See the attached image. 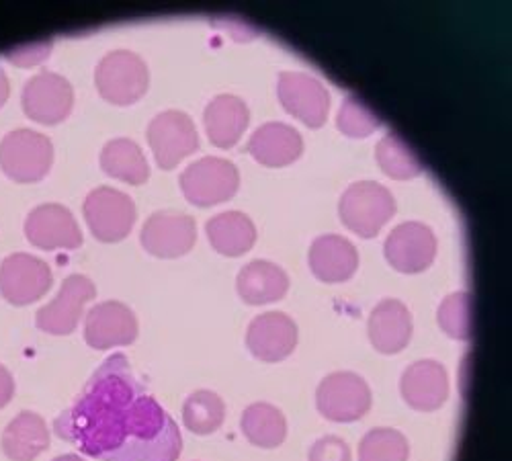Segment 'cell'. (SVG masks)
<instances>
[{"label":"cell","instance_id":"obj_1","mask_svg":"<svg viewBox=\"0 0 512 461\" xmlns=\"http://www.w3.org/2000/svg\"><path fill=\"white\" fill-rule=\"evenodd\" d=\"M56 433L103 461H177L183 449L179 427L123 355L97 369L74 406L56 418Z\"/></svg>","mask_w":512,"mask_h":461},{"label":"cell","instance_id":"obj_2","mask_svg":"<svg viewBox=\"0 0 512 461\" xmlns=\"http://www.w3.org/2000/svg\"><path fill=\"white\" fill-rule=\"evenodd\" d=\"M343 224L361 238H373L396 214L394 195L373 181L351 185L338 203Z\"/></svg>","mask_w":512,"mask_h":461},{"label":"cell","instance_id":"obj_3","mask_svg":"<svg viewBox=\"0 0 512 461\" xmlns=\"http://www.w3.org/2000/svg\"><path fill=\"white\" fill-rule=\"evenodd\" d=\"M95 82L101 97L111 105H134L148 91V66L138 54L117 50L99 62Z\"/></svg>","mask_w":512,"mask_h":461},{"label":"cell","instance_id":"obj_4","mask_svg":"<svg viewBox=\"0 0 512 461\" xmlns=\"http://www.w3.org/2000/svg\"><path fill=\"white\" fill-rule=\"evenodd\" d=\"M54 162L50 138L31 130H17L0 142V169L17 183H37L44 179Z\"/></svg>","mask_w":512,"mask_h":461},{"label":"cell","instance_id":"obj_5","mask_svg":"<svg viewBox=\"0 0 512 461\" xmlns=\"http://www.w3.org/2000/svg\"><path fill=\"white\" fill-rule=\"evenodd\" d=\"M238 169L224 158L207 156L189 164L181 175V189L197 207H211L232 199L238 191Z\"/></svg>","mask_w":512,"mask_h":461},{"label":"cell","instance_id":"obj_6","mask_svg":"<svg viewBox=\"0 0 512 461\" xmlns=\"http://www.w3.org/2000/svg\"><path fill=\"white\" fill-rule=\"evenodd\" d=\"M316 404L324 418L332 423H353L371 408V390L361 375L336 371L320 382Z\"/></svg>","mask_w":512,"mask_h":461},{"label":"cell","instance_id":"obj_7","mask_svg":"<svg viewBox=\"0 0 512 461\" xmlns=\"http://www.w3.org/2000/svg\"><path fill=\"white\" fill-rule=\"evenodd\" d=\"M148 142L162 171H170L199 148L193 119L183 111H164L148 125Z\"/></svg>","mask_w":512,"mask_h":461},{"label":"cell","instance_id":"obj_8","mask_svg":"<svg viewBox=\"0 0 512 461\" xmlns=\"http://www.w3.org/2000/svg\"><path fill=\"white\" fill-rule=\"evenodd\" d=\"M84 218L95 238L119 242L136 224V205L130 195L111 187H99L84 201Z\"/></svg>","mask_w":512,"mask_h":461},{"label":"cell","instance_id":"obj_9","mask_svg":"<svg viewBox=\"0 0 512 461\" xmlns=\"http://www.w3.org/2000/svg\"><path fill=\"white\" fill-rule=\"evenodd\" d=\"M277 95L287 113L306 123L308 128H322L330 111V95L314 76L304 72H281Z\"/></svg>","mask_w":512,"mask_h":461},{"label":"cell","instance_id":"obj_10","mask_svg":"<svg viewBox=\"0 0 512 461\" xmlns=\"http://www.w3.org/2000/svg\"><path fill=\"white\" fill-rule=\"evenodd\" d=\"M52 287L50 267L25 253L11 255L0 265V296L13 306H29Z\"/></svg>","mask_w":512,"mask_h":461},{"label":"cell","instance_id":"obj_11","mask_svg":"<svg viewBox=\"0 0 512 461\" xmlns=\"http://www.w3.org/2000/svg\"><path fill=\"white\" fill-rule=\"evenodd\" d=\"M21 103L29 119L56 125L70 115L74 91L64 76L56 72H39L25 82Z\"/></svg>","mask_w":512,"mask_h":461},{"label":"cell","instance_id":"obj_12","mask_svg":"<svg viewBox=\"0 0 512 461\" xmlns=\"http://www.w3.org/2000/svg\"><path fill=\"white\" fill-rule=\"evenodd\" d=\"M95 296L97 287L89 277L70 275L62 283L58 296L37 312V328L48 334H56V337H64V334L74 332L82 318L84 306Z\"/></svg>","mask_w":512,"mask_h":461},{"label":"cell","instance_id":"obj_13","mask_svg":"<svg viewBox=\"0 0 512 461\" xmlns=\"http://www.w3.org/2000/svg\"><path fill=\"white\" fill-rule=\"evenodd\" d=\"M388 263L400 273H422L437 257V238L429 226L406 222L392 230L383 246Z\"/></svg>","mask_w":512,"mask_h":461},{"label":"cell","instance_id":"obj_14","mask_svg":"<svg viewBox=\"0 0 512 461\" xmlns=\"http://www.w3.org/2000/svg\"><path fill=\"white\" fill-rule=\"evenodd\" d=\"M142 246L158 259H179L197 240L195 220L179 212H156L142 228Z\"/></svg>","mask_w":512,"mask_h":461},{"label":"cell","instance_id":"obj_15","mask_svg":"<svg viewBox=\"0 0 512 461\" xmlns=\"http://www.w3.org/2000/svg\"><path fill=\"white\" fill-rule=\"evenodd\" d=\"M25 236L41 250H74L82 244L72 212L58 203L35 207L25 220Z\"/></svg>","mask_w":512,"mask_h":461},{"label":"cell","instance_id":"obj_16","mask_svg":"<svg viewBox=\"0 0 512 461\" xmlns=\"http://www.w3.org/2000/svg\"><path fill=\"white\" fill-rule=\"evenodd\" d=\"M84 339L97 351L132 345L138 339V318L121 302L97 304L84 320Z\"/></svg>","mask_w":512,"mask_h":461},{"label":"cell","instance_id":"obj_17","mask_svg":"<svg viewBox=\"0 0 512 461\" xmlns=\"http://www.w3.org/2000/svg\"><path fill=\"white\" fill-rule=\"evenodd\" d=\"M248 351L265 363L287 359L297 345V326L283 312L256 316L246 332Z\"/></svg>","mask_w":512,"mask_h":461},{"label":"cell","instance_id":"obj_18","mask_svg":"<svg viewBox=\"0 0 512 461\" xmlns=\"http://www.w3.org/2000/svg\"><path fill=\"white\" fill-rule=\"evenodd\" d=\"M400 392L414 410H439L449 396V375L439 361H416L402 373Z\"/></svg>","mask_w":512,"mask_h":461},{"label":"cell","instance_id":"obj_19","mask_svg":"<svg viewBox=\"0 0 512 461\" xmlns=\"http://www.w3.org/2000/svg\"><path fill=\"white\" fill-rule=\"evenodd\" d=\"M371 345L383 355L404 351L412 339V316L398 300L379 302L367 322Z\"/></svg>","mask_w":512,"mask_h":461},{"label":"cell","instance_id":"obj_20","mask_svg":"<svg viewBox=\"0 0 512 461\" xmlns=\"http://www.w3.org/2000/svg\"><path fill=\"white\" fill-rule=\"evenodd\" d=\"M310 267L324 283H343L357 273L359 253L347 238L326 234L316 238L310 248Z\"/></svg>","mask_w":512,"mask_h":461},{"label":"cell","instance_id":"obj_21","mask_svg":"<svg viewBox=\"0 0 512 461\" xmlns=\"http://www.w3.org/2000/svg\"><path fill=\"white\" fill-rule=\"evenodd\" d=\"M248 152L259 164H265L269 169H281L302 156L304 140L291 125L265 123L252 134Z\"/></svg>","mask_w":512,"mask_h":461},{"label":"cell","instance_id":"obj_22","mask_svg":"<svg viewBox=\"0 0 512 461\" xmlns=\"http://www.w3.org/2000/svg\"><path fill=\"white\" fill-rule=\"evenodd\" d=\"M203 121L213 146L232 148L248 128L250 111L242 99L234 95H220L207 103Z\"/></svg>","mask_w":512,"mask_h":461},{"label":"cell","instance_id":"obj_23","mask_svg":"<svg viewBox=\"0 0 512 461\" xmlns=\"http://www.w3.org/2000/svg\"><path fill=\"white\" fill-rule=\"evenodd\" d=\"M236 289L242 302L250 306H265L285 298L289 289V277L275 263L252 261L238 273Z\"/></svg>","mask_w":512,"mask_h":461},{"label":"cell","instance_id":"obj_24","mask_svg":"<svg viewBox=\"0 0 512 461\" xmlns=\"http://www.w3.org/2000/svg\"><path fill=\"white\" fill-rule=\"evenodd\" d=\"M50 447V431L35 412H21L3 433V451L11 461H35Z\"/></svg>","mask_w":512,"mask_h":461},{"label":"cell","instance_id":"obj_25","mask_svg":"<svg viewBox=\"0 0 512 461\" xmlns=\"http://www.w3.org/2000/svg\"><path fill=\"white\" fill-rule=\"evenodd\" d=\"M209 244L226 257H242L256 242V228L246 214L224 212L213 216L207 226Z\"/></svg>","mask_w":512,"mask_h":461},{"label":"cell","instance_id":"obj_26","mask_svg":"<svg viewBox=\"0 0 512 461\" xmlns=\"http://www.w3.org/2000/svg\"><path fill=\"white\" fill-rule=\"evenodd\" d=\"M101 169L105 175L130 185H142L150 177L148 160L142 148L127 138H117L105 144L101 152Z\"/></svg>","mask_w":512,"mask_h":461},{"label":"cell","instance_id":"obj_27","mask_svg":"<svg viewBox=\"0 0 512 461\" xmlns=\"http://www.w3.org/2000/svg\"><path fill=\"white\" fill-rule=\"evenodd\" d=\"M240 425L244 437L263 449H275L287 437V421L283 412L267 402L250 404L242 414Z\"/></svg>","mask_w":512,"mask_h":461},{"label":"cell","instance_id":"obj_28","mask_svg":"<svg viewBox=\"0 0 512 461\" xmlns=\"http://www.w3.org/2000/svg\"><path fill=\"white\" fill-rule=\"evenodd\" d=\"M226 418L224 400L209 390L193 392L183 406V423L195 435L216 433Z\"/></svg>","mask_w":512,"mask_h":461},{"label":"cell","instance_id":"obj_29","mask_svg":"<svg viewBox=\"0 0 512 461\" xmlns=\"http://www.w3.org/2000/svg\"><path fill=\"white\" fill-rule=\"evenodd\" d=\"M375 152H377L379 169L392 179L406 181L422 173V162L412 152V148L406 142H402L396 134L383 136Z\"/></svg>","mask_w":512,"mask_h":461},{"label":"cell","instance_id":"obj_30","mask_svg":"<svg viewBox=\"0 0 512 461\" xmlns=\"http://www.w3.org/2000/svg\"><path fill=\"white\" fill-rule=\"evenodd\" d=\"M408 439L396 429H373L359 445V461H408Z\"/></svg>","mask_w":512,"mask_h":461},{"label":"cell","instance_id":"obj_31","mask_svg":"<svg viewBox=\"0 0 512 461\" xmlns=\"http://www.w3.org/2000/svg\"><path fill=\"white\" fill-rule=\"evenodd\" d=\"M437 320L451 339L467 341L472 337V298H469V293H451V296L441 304Z\"/></svg>","mask_w":512,"mask_h":461},{"label":"cell","instance_id":"obj_32","mask_svg":"<svg viewBox=\"0 0 512 461\" xmlns=\"http://www.w3.org/2000/svg\"><path fill=\"white\" fill-rule=\"evenodd\" d=\"M379 125V117L357 97H347L336 117V128L349 138H367Z\"/></svg>","mask_w":512,"mask_h":461},{"label":"cell","instance_id":"obj_33","mask_svg":"<svg viewBox=\"0 0 512 461\" xmlns=\"http://www.w3.org/2000/svg\"><path fill=\"white\" fill-rule=\"evenodd\" d=\"M310 461H353L351 447L340 437H322L310 449Z\"/></svg>","mask_w":512,"mask_h":461},{"label":"cell","instance_id":"obj_34","mask_svg":"<svg viewBox=\"0 0 512 461\" xmlns=\"http://www.w3.org/2000/svg\"><path fill=\"white\" fill-rule=\"evenodd\" d=\"M50 50H52V44L48 41H41V44H31V46H25V48H17L15 52L9 54V60L19 64V66H33L41 60H46L50 56Z\"/></svg>","mask_w":512,"mask_h":461},{"label":"cell","instance_id":"obj_35","mask_svg":"<svg viewBox=\"0 0 512 461\" xmlns=\"http://www.w3.org/2000/svg\"><path fill=\"white\" fill-rule=\"evenodd\" d=\"M15 396V380L11 371L0 363V408H5Z\"/></svg>","mask_w":512,"mask_h":461},{"label":"cell","instance_id":"obj_36","mask_svg":"<svg viewBox=\"0 0 512 461\" xmlns=\"http://www.w3.org/2000/svg\"><path fill=\"white\" fill-rule=\"evenodd\" d=\"M9 78H7V74L3 72V68H0V107H3L5 103H7V99H9Z\"/></svg>","mask_w":512,"mask_h":461},{"label":"cell","instance_id":"obj_37","mask_svg":"<svg viewBox=\"0 0 512 461\" xmlns=\"http://www.w3.org/2000/svg\"><path fill=\"white\" fill-rule=\"evenodd\" d=\"M52 461H84L80 455H74V453H68V455H60V457H56V459H52Z\"/></svg>","mask_w":512,"mask_h":461}]
</instances>
